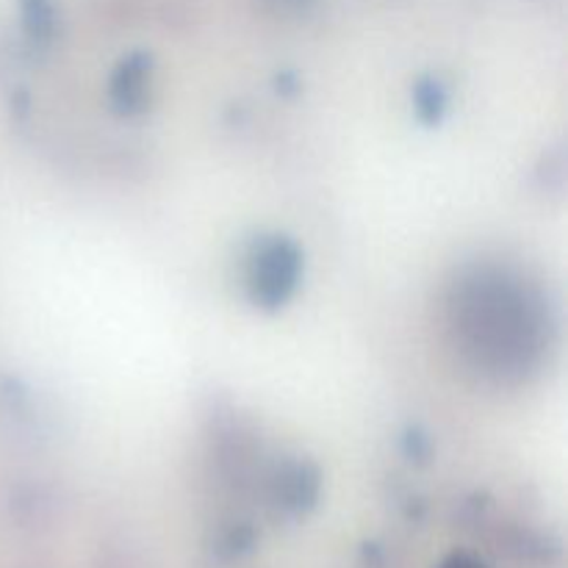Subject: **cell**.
Segmentation results:
<instances>
[{
	"label": "cell",
	"instance_id": "cell-1",
	"mask_svg": "<svg viewBox=\"0 0 568 568\" xmlns=\"http://www.w3.org/2000/svg\"><path fill=\"white\" fill-rule=\"evenodd\" d=\"M300 258L288 242H272L255 258L253 292L264 305H277L288 297L297 281Z\"/></svg>",
	"mask_w": 568,
	"mask_h": 568
},
{
	"label": "cell",
	"instance_id": "cell-2",
	"mask_svg": "<svg viewBox=\"0 0 568 568\" xmlns=\"http://www.w3.org/2000/svg\"><path fill=\"white\" fill-rule=\"evenodd\" d=\"M148 59L133 55L120 67V78L114 83V98L122 109H136V103L144 94V72H148Z\"/></svg>",
	"mask_w": 568,
	"mask_h": 568
},
{
	"label": "cell",
	"instance_id": "cell-3",
	"mask_svg": "<svg viewBox=\"0 0 568 568\" xmlns=\"http://www.w3.org/2000/svg\"><path fill=\"white\" fill-rule=\"evenodd\" d=\"M22 22H26V31L33 39H44L53 33L55 26V11L50 0H20Z\"/></svg>",
	"mask_w": 568,
	"mask_h": 568
},
{
	"label": "cell",
	"instance_id": "cell-4",
	"mask_svg": "<svg viewBox=\"0 0 568 568\" xmlns=\"http://www.w3.org/2000/svg\"><path fill=\"white\" fill-rule=\"evenodd\" d=\"M447 568H480L477 564H471V560H464V558H455L453 564H449Z\"/></svg>",
	"mask_w": 568,
	"mask_h": 568
}]
</instances>
